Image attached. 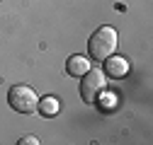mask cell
Segmentation results:
<instances>
[{"label": "cell", "instance_id": "5", "mask_svg": "<svg viewBox=\"0 0 153 145\" xmlns=\"http://www.w3.org/2000/svg\"><path fill=\"white\" fill-rule=\"evenodd\" d=\"M88 70H90V61L85 56H71L66 61V72L71 78H83Z\"/></svg>", "mask_w": 153, "mask_h": 145}, {"label": "cell", "instance_id": "7", "mask_svg": "<svg viewBox=\"0 0 153 145\" xmlns=\"http://www.w3.org/2000/svg\"><path fill=\"white\" fill-rule=\"evenodd\" d=\"M20 145H39V140H36V135H25L20 140Z\"/></svg>", "mask_w": 153, "mask_h": 145}, {"label": "cell", "instance_id": "3", "mask_svg": "<svg viewBox=\"0 0 153 145\" xmlns=\"http://www.w3.org/2000/svg\"><path fill=\"white\" fill-rule=\"evenodd\" d=\"M105 87H107V75L102 70H88L85 75L80 78V97L85 104H95L97 102V97L105 92Z\"/></svg>", "mask_w": 153, "mask_h": 145}, {"label": "cell", "instance_id": "6", "mask_svg": "<svg viewBox=\"0 0 153 145\" xmlns=\"http://www.w3.org/2000/svg\"><path fill=\"white\" fill-rule=\"evenodd\" d=\"M59 109H61V102L56 97H44V99H39V109L36 111H42L44 116H56Z\"/></svg>", "mask_w": 153, "mask_h": 145}, {"label": "cell", "instance_id": "1", "mask_svg": "<svg viewBox=\"0 0 153 145\" xmlns=\"http://www.w3.org/2000/svg\"><path fill=\"white\" fill-rule=\"evenodd\" d=\"M117 46H119V36H117V31H114L112 27H100V29H95L92 36H90V41H88L90 58H95V61L109 58L112 53L117 51Z\"/></svg>", "mask_w": 153, "mask_h": 145}, {"label": "cell", "instance_id": "4", "mask_svg": "<svg viewBox=\"0 0 153 145\" xmlns=\"http://www.w3.org/2000/svg\"><path fill=\"white\" fill-rule=\"evenodd\" d=\"M129 72V61L126 58H122V56H112L109 58H105V75H109V78H114V80H119V78H124Z\"/></svg>", "mask_w": 153, "mask_h": 145}, {"label": "cell", "instance_id": "2", "mask_svg": "<svg viewBox=\"0 0 153 145\" xmlns=\"http://www.w3.org/2000/svg\"><path fill=\"white\" fill-rule=\"evenodd\" d=\"M7 102H10V106L15 111H20V114H34L36 109H39V97H36V92L32 87H27V85L10 87Z\"/></svg>", "mask_w": 153, "mask_h": 145}]
</instances>
